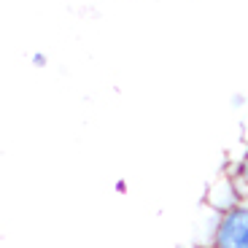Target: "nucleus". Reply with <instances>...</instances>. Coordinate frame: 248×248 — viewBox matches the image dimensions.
<instances>
[{"label":"nucleus","instance_id":"nucleus-1","mask_svg":"<svg viewBox=\"0 0 248 248\" xmlns=\"http://www.w3.org/2000/svg\"><path fill=\"white\" fill-rule=\"evenodd\" d=\"M205 248H248V197L213 218Z\"/></svg>","mask_w":248,"mask_h":248},{"label":"nucleus","instance_id":"nucleus-2","mask_svg":"<svg viewBox=\"0 0 248 248\" xmlns=\"http://www.w3.org/2000/svg\"><path fill=\"white\" fill-rule=\"evenodd\" d=\"M240 200H243V194H240V189H237L232 175H224V178L213 181V184L208 186V194H205V205L213 211V216L235 208Z\"/></svg>","mask_w":248,"mask_h":248},{"label":"nucleus","instance_id":"nucleus-3","mask_svg":"<svg viewBox=\"0 0 248 248\" xmlns=\"http://www.w3.org/2000/svg\"><path fill=\"white\" fill-rule=\"evenodd\" d=\"M230 175L235 178V184H237V189H240L243 197H248V149L243 151V156L237 159L235 170H232Z\"/></svg>","mask_w":248,"mask_h":248},{"label":"nucleus","instance_id":"nucleus-4","mask_svg":"<svg viewBox=\"0 0 248 248\" xmlns=\"http://www.w3.org/2000/svg\"><path fill=\"white\" fill-rule=\"evenodd\" d=\"M32 65H38V68H41V65H46V60L41 54H35V57H32Z\"/></svg>","mask_w":248,"mask_h":248}]
</instances>
